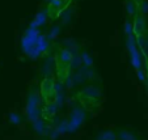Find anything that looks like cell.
<instances>
[{
	"label": "cell",
	"mask_w": 148,
	"mask_h": 140,
	"mask_svg": "<svg viewBox=\"0 0 148 140\" xmlns=\"http://www.w3.org/2000/svg\"><path fill=\"white\" fill-rule=\"evenodd\" d=\"M126 31L127 33H131V25H130V23H126Z\"/></svg>",
	"instance_id": "cell-1"
}]
</instances>
